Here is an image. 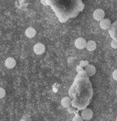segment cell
<instances>
[{"mask_svg": "<svg viewBox=\"0 0 117 121\" xmlns=\"http://www.w3.org/2000/svg\"><path fill=\"white\" fill-rule=\"evenodd\" d=\"M116 94H117V90H116Z\"/></svg>", "mask_w": 117, "mask_h": 121, "instance_id": "e0dca14e", "label": "cell"}, {"mask_svg": "<svg viewBox=\"0 0 117 121\" xmlns=\"http://www.w3.org/2000/svg\"><path fill=\"white\" fill-rule=\"evenodd\" d=\"M61 106L63 107L68 108L71 105V99H70V98H69L67 96L64 97L61 101Z\"/></svg>", "mask_w": 117, "mask_h": 121, "instance_id": "30bf717a", "label": "cell"}, {"mask_svg": "<svg viewBox=\"0 0 117 121\" xmlns=\"http://www.w3.org/2000/svg\"><path fill=\"white\" fill-rule=\"evenodd\" d=\"M73 121H84V119L81 116H79V115H76L75 116V117L73 118Z\"/></svg>", "mask_w": 117, "mask_h": 121, "instance_id": "5bb4252c", "label": "cell"}, {"mask_svg": "<svg viewBox=\"0 0 117 121\" xmlns=\"http://www.w3.org/2000/svg\"><path fill=\"white\" fill-rule=\"evenodd\" d=\"M85 72L89 76H93L96 73V69L92 64H89L85 67Z\"/></svg>", "mask_w": 117, "mask_h": 121, "instance_id": "52a82bcc", "label": "cell"}, {"mask_svg": "<svg viewBox=\"0 0 117 121\" xmlns=\"http://www.w3.org/2000/svg\"><path fill=\"white\" fill-rule=\"evenodd\" d=\"M113 78L115 80H116L117 81V69H116V70H114L113 71Z\"/></svg>", "mask_w": 117, "mask_h": 121, "instance_id": "2e32d148", "label": "cell"}, {"mask_svg": "<svg viewBox=\"0 0 117 121\" xmlns=\"http://www.w3.org/2000/svg\"><path fill=\"white\" fill-rule=\"evenodd\" d=\"M16 65V61L15 60L12 58V57H10L6 59L5 60V66L7 68V69H13Z\"/></svg>", "mask_w": 117, "mask_h": 121, "instance_id": "8992f818", "label": "cell"}, {"mask_svg": "<svg viewBox=\"0 0 117 121\" xmlns=\"http://www.w3.org/2000/svg\"><path fill=\"white\" fill-rule=\"evenodd\" d=\"M25 34H26V36L28 38L32 39L36 35V30L32 27H29L28 29H26Z\"/></svg>", "mask_w": 117, "mask_h": 121, "instance_id": "ba28073f", "label": "cell"}, {"mask_svg": "<svg viewBox=\"0 0 117 121\" xmlns=\"http://www.w3.org/2000/svg\"><path fill=\"white\" fill-rule=\"evenodd\" d=\"M86 48L89 51H94L97 48V44H96V42L94 41H93V40H90V41L87 42Z\"/></svg>", "mask_w": 117, "mask_h": 121, "instance_id": "9c48e42d", "label": "cell"}, {"mask_svg": "<svg viewBox=\"0 0 117 121\" xmlns=\"http://www.w3.org/2000/svg\"><path fill=\"white\" fill-rule=\"evenodd\" d=\"M89 62L87 60H81V61L80 62V66H84V67H86L89 65Z\"/></svg>", "mask_w": 117, "mask_h": 121, "instance_id": "7c38bea8", "label": "cell"}, {"mask_svg": "<svg viewBox=\"0 0 117 121\" xmlns=\"http://www.w3.org/2000/svg\"><path fill=\"white\" fill-rule=\"evenodd\" d=\"M6 94V92H5V90L2 88H0V99H2L5 97Z\"/></svg>", "mask_w": 117, "mask_h": 121, "instance_id": "8fae6325", "label": "cell"}, {"mask_svg": "<svg viewBox=\"0 0 117 121\" xmlns=\"http://www.w3.org/2000/svg\"><path fill=\"white\" fill-rule=\"evenodd\" d=\"M21 121H31V118H30V117H29V116H23L22 118H21Z\"/></svg>", "mask_w": 117, "mask_h": 121, "instance_id": "9a60e30c", "label": "cell"}, {"mask_svg": "<svg viewBox=\"0 0 117 121\" xmlns=\"http://www.w3.org/2000/svg\"><path fill=\"white\" fill-rule=\"evenodd\" d=\"M81 117L84 120H90L93 117V111L90 109H85L81 112Z\"/></svg>", "mask_w": 117, "mask_h": 121, "instance_id": "277c9868", "label": "cell"}, {"mask_svg": "<svg viewBox=\"0 0 117 121\" xmlns=\"http://www.w3.org/2000/svg\"><path fill=\"white\" fill-rule=\"evenodd\" d=\"M86 43L87 42L85 39L83 37H78L75 41V46L78 50H83L86 47Z\"/></svg>", "mask_w": 117, "mask_h": 121, "instance_id": "7a4b0ae2", "label": "cell"}, {"mask_svg": "<svg viewBox=\"0 0 117 121\" xmlns=\"http://www.w3.org/2000/svg\"><path fill=\"white\" fill-rule=\"evenodd\" d=\"M111 45V47H112L113 49H117V41H116V39L112 40Z\"/></svg>", "mask_w": 117, "mask_h": 121, "instance_id": "4fadbf2b", "label": "cell"}, {"mask_svg": "<svg viewBox=\"0 0 117 121\" xmlns=\"http://www.w3.org/2000/svg\"><path fill=\"white\" fill-rule=\"evenodd\" d=\"M100 28L103 30H108L109 29L110 27L111 26V22L109 19L108 18H104L100 21Z\"/></svg>", "mask_w": 117, "mask_h": 121, "instance_id": "5b68a950", "label": "cell"}, {"mask_svg": "<svg viewBox=\"0 0 117 121\" xmlns=\"http://www.w3.org/2000/svg\"><path fill=\"white\" fill-rule=\"evenodd\" d=\"M105 12L102 9H97L93 13V18L97 21H101L105 18Z\"/></svg>", "mask_w": 117, "mask_h": 121, "instance_id": "6da1fadb", "label": "cell"}, {"mask_svg": "<svg viewBox=\"0 0 117 121\" xmlns=\"http://www.w3.org/2000/svg\"><path fill=\"white\" fill-rule=\"evenodd\" d=\"M46 51V46L42 43H37L34 46V52L37 55H42Z\"/></svg>", "mask_w": 117, "mask_h": 121, "instance_id": "3957f363", "label": "cell"}]
</instances>
